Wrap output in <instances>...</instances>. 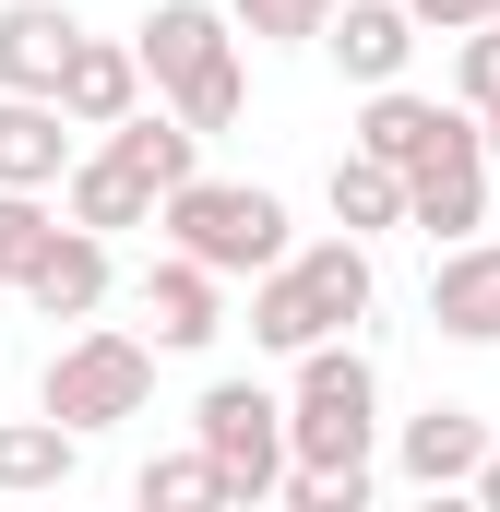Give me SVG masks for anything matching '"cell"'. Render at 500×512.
I'll return each instance as SVG.
<instances>
[{"label":"cell","mask_w":500,"mask_h":512,"mask_svg":"<svg viewBox=\"0 0 500 512\" xmlns=\"http://www.w3.org/2000/svg\"><path fill=\"white\" fill-rule=\"evenodd\" d=\"M370 298H381V262L370 239H286V251L250 274V346H274V358H298V346H322V334H358L370 322Z\"/></svg>","instance_id":"6da1fadb"},{"label":"cell","mask_w":500,"mask_h":512,"mask_svg":"<svg viewBox=\"0 0 500 512\" xmlns=\"http://www.w3.org/2000/svg\"><path fill=\"white\" fill-rule=\"evenodd\" d=\"M370 453H381V370L358 358V334L298 346V382H286V465H298V477H370Z\"/></svg>","instance_id":"7a4b0ae2"},{"label":"cell","mask_w":500,"mask_h":512,"mask_svg":"<svg viewBox=\"0 0 500 512\" xmlns=\"http://www.w3.org/2000/svg\"><path fill=\"white\" fill-rule=\"evenodd\" d=\"M131 60H143V84H155V96H167L179 120L203 131V143H215V131H227V120L250 108L239 24H227L215 0H155V12L131 24Z\"/></svg>","instance_id":"3957f363"},{"label":"cell","mask_w":500,"mask_h":512,"mask_svg":"<svg viewBox=\"0 0 500 512\" xmlns=\"http://www.w3.org/2000/svg\"><path fill=\"white\" fill-rule=\"evenodd\" d=\"M286 227H298L286 191H262V179H203V167L155 203V239L191 251L203 274H262V262L286 251Z\"/></svg>","instance_id":"277c9868"},{"label":"cell","mask_w":500,"mask_h":512,"mask_svg":"<svg viewBox=\"0 0 500 512\" xmlns=\"http://www.w3.org/2000/svg\"><path fill=\"white\" fill-rule=\"evenodd\" d=\"M143 393H155V346L143 334H72L48 358V382H36V417H60L72 441H96V429L143 417Z\"/></svg>","instance_id":"5b68a950"},{"label":"cell","mask_w":500,"mask_h":512,"mask_svg":"<svg viewBox=\"0 0 500 512\" xmlns=\"http://www.w3.org/2000/svg\"><path fill=\"white\" fill-rule=\"evenodd\" d=\"M191 441H203V465H215L227 512L274 501V477H286V393H262V382H203Z\"/></svg>","instance_id":"8992f818"},{"label":"cell","mask_w":500,"mask_h":512,"mask_svg":"<svg viewBox=\"0 0 500 512\" xmlns=\"http://www.w3.org/2000/svg\"><path fill=\"white\" fill-rule=\"evenodd\" d=\"M405 227L417 239H477L489 227V143H477V120L405 167Z\"/></svg>","instance_id":"52a82bcc"},{"label":"cell","mask_w":500,"mask_h":512,"mask_svg":"<svg viewBox=\"0 0 500 512\" xmlns=\"http://www.w3.org/2000/svg\"><path fill=\"white\" fill-rule=\"evenodd\" d=\"M12 298H24L36 322H96V310H108V239L60 215V227L36 239V262L12 274Z\"/></svg>","instance_id":"ba28073f"},{"label":"cell","mask_w":500,"mask_h":512,"mask_svg":"<svg viewBox=\"0 0 500 512\" xmlns=\"http://www.w3.org/2000/svg\"><path fill=\"white\" fill-rule=\"evenodd\" d=\"M143 346H167V358H203L215 334H227V274H203L191 251H167V262H143Z\"/></svg>","instance_id":"9c48e42d"},{"label":"cell","mask_w":500,"mask_h":512,"mask_svg":"<svg viewBox=\"0 0 500 512\" xmlns=\"http://www.w3.org/2000/svg\"><path fill=\"white\" fill-rule=\"evenodd\" d=\"M310 48H334L346 84H405V60H417V12H405V0H334Z\"/></svg>","instance_id":"30bf717a"},{"label":"cell","mask_w":500,"mask_h":512,"mask_svg":"<svg viewBox=\"0 0 500 512\" xmlns=\"http://www.w3.org/2000/svg\"><path fill=\"white\" fill-rule=\"evenodd\" d=\"M429 322L453 346H500V239H441V274H429Z\"/></svg>","instance_id":"8fae6325"},{"label":"cell","mask_w":500,"mask_h":512,"mask_svg":"<svg viewBox=\"0 0 500 512\" xmlns=\"http://www.w3.org/2000/svg\"><path fill=\"white\" fill-rule=\"evenodd\" d=\"M477 120V108H441V96H417V84H358V155H381V167H417L429 143H453V131Z\"/></svg>","instance_id":"7c38bea8"},{"label":"cell","mask_w":500,"mask_h":512,"mask_svg":"<svg viewBox=\"0 0 500 512\" xmlns=\"http://www.w3.org/2000/svg\"><path fill=\"white\" fill-rule=\"evenodd\" d=\"M48 108L72 131H108L143 108V60H131L120 36H72V60H60V84H48Z\"/></svg>","instance_id":"4fadbf2b"},{"label":"cell","mask_w":500,"mask_h":512,"mask_svg":"<svg viewBox=\"0 0 500 512\" xmlns=\"http://www.w3.org/2000/svg\"><path fill=\"white\" fill-rule=\"evenodd\" d=\"M477 453H489V417H477V405H417V417L393 429V477H405V489H465Z\"/></svg>","instance_id":"5bb4252c"},{"label":"cell","mask_w":500,"mask_h":512,"mask_svg":"<svg viewBox=\"0 0 500 512\" xmlns=\"http://www.w3.org/2000/svg\"><path fill=\"white\" fill-rule=\"evenodd\" d=\"M155 203H167V191H155V179H131L108 143L60 167V215H72V227H96V239H120V227H155Z\"/></svg>","instance_id":"9a60e30c"},{"label":"cell","mask_w":500,"mask_h":512,"mask_svg":"<svg viewBox=\"0 0 500 512\" xmlns=\"http://www.w3.org/2000/svg\"><path fill=\"white\" fill-rule=\"evenodd\" d=\"M72 12L60 0H0V96H48L60 84V60H72Z\"/></svg>","instance_id":"2e32d148"},{"label":"cell","mask_w":500,"mask_h":512,"mask_svg":"<svg viewBox=\"0 0 500 512\" xmlns=\"http://www.w3.org/2000/svg\"><path fill=\"white\" fill-rule=\"evenodd\" d=\"M72 167V120L48 96H0V191H60Z\"/></svg>","instance_id":"e0dca14e"},{"label":"cell","mask_w":500,"mask_h":512,"mask_svg":"<svg viewBox=\"0 0 500 512\" xmlns=\"http://www.w3.org/2000/svg\"><path fill=\"white\" fill-rule=\"evenodd\" d=\"M84 441L60 417H0V501H36V489H72Z\"/></svg>","instance_id":"ac0fdd59"},{"label":"cell","mask_w":500,"mask_h":512,"mask_svg":"<svg viewBox=\"0 0 500 512\" xmlns=\"http://www.w3.org/2000/svg\"><path fill=\"white\" fill-rule=\"evenodd\" d=\"M322 203H334V227L346 239H381V227H405V167H381V155H334V179H322Z\"/></svg>","instance_id":"d6986e66"},{"label":"cell","mask_w":500,"mask_h":512,"mask_svg":"<svg viewBox=\"0 0 500 512\" xmlns=\"http://www.w3.org/2000/svg\"><path fill=\"white\" fill-rule=\"evenodd\" d=\"M108 155H120L131 179H155V191H179V179L203 167V131L179 120V108H167V120H155V108H131V120H108Z\"/></svg>","instance_id":"ffe728a7"},{"label":"cell","mask_w":500,"mask_h":512,"mask_svg":"<svg viewBox=\"0 0 500 512\" xmlns=\"http://www.w3.org/2000/svg\"><path fill=\"white\" fill-rule=\"evenodd\" d=\"M131 501L143 512H215L227 489H215V465H203V441H191V453H155V465L131 477Z\"/></svg>","instance_id":"44dd1931"},{"label":"cell","mask_w":500,"mask_h":512,"mask_svg":"<svg viewBox=\"0 0 500 512\" xmlns=\"http://www.w3.org/2000/svg\"><path fill=\"white\" fill-rule=\"evenodd\" d=\"M215 12L239 24V48H310L334 0H215Z\"/></svg>","instance_id":"7402d4cb"},{"label":"cell","mask_w":500,"mask_h":512,"mask_svg":"<svg viewBox=\"0 0 500 512\" xmlns=\"http://www.w3.org/2000/svg\"><path fill=\"white\" fill-rule=\"evenodd\" d=\"M453 108L500 120V24H465V48H453Z\"/></svg>","instance_id":"603a6c76"},{"label":"cell","mask_w":500,"mask_h":512,"mask_svg":"<svg viewBox=\"0 0 500 512\" xmlns=\"http://www.w3.org/2000/svg\"><path fill=\"white\" fill-rule=\"evenodd\" d=\"M48 227H60V215H48V191H0V286L36 262V239H48Z\"/></svg>","instance_id":"cb8c5ba5"},{"label":"cell","mask_w":500,"mask_h":512,"mask_svg":"<svg viewBox=\"0 0 500 512\" xmlns=\"http://www.w3.org/2000/svg\"><path fill=\"white\" fill-rule=\"evenodd\" d=\"M417 36H465V24H500V0H405Z\"/></svg>","instance_id":"d4e9b609"},{"label":"cell","mask_w":500,"mask_h":512,"mask_svg":"<svg viewBox=\"0 0 500 512\" xmlns=\"http://www.w3.org/2000/svg\"><path fill=\"white\" fill-rule=\"evenodd\" d=\"M465 501H489V512H500V441L477 453V477H465Z\"/></svg>","instance_id":"484cf974"},{"label":"cell","mask_w":500,"mask_h":512,"mask_svg":"<svg viewBox=\"0 0 500 512\" xmlns=\"http://www.w3.org/2000/svg\"><path fill=\"white\" fill-rule=\"evenodd\" d=\"M477 143H489V179H500V120H477Z\"/></svg>","instance_id":"4316f807"}]
</instances>
